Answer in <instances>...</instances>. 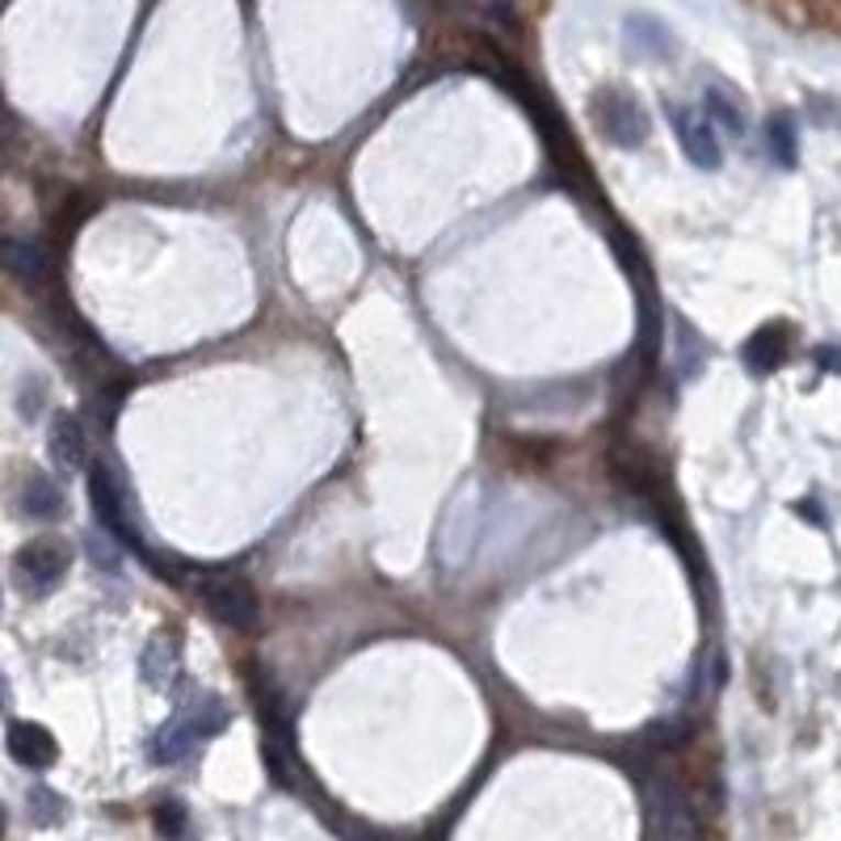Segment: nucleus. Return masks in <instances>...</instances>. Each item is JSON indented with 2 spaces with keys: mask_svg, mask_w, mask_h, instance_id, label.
<instances>
[{
  "mask_svg": "<svg viewBox=\"0 0 841 841\" xmlns=\"http://www.w3.org/2000/svg\"><path fill=\"white\" fill-rule=\"evenodd\" d=\"M68 543H59V539H34V543H25L22 552L13 555V580H18V589L22 594H47L59 585V577L68 573Z\"/></svg>",
  "mask_w": 841,
  "mask_h": 841,
  "instance_id": "f03ea898",
  "label": "nucleus"
},
{
  "mask_svg": "<svg viewBox=\"0 0 841 841\" xmlns=\"http://www.w3.org/2000/svg\"><path fill=\"white\" fill-rule=\"evenodd\" d=\"M47 446H51V458H55V467L59 472H80L85 463H89V442H85V425L76 421L73 412H59L55 421H51V438H47Z\"/></svg>",
  "mask_w": 841,
  "mask_h": 841,
  "instance_id": "6e6552de",
  "label": "nucleus"
},
{
  "mask_svg": "<svg viewBox=\"0 0 841 841\" xmlns=\"http://www.w3.org/2000/svg\"><path fill=\"white\" fill-rule=\"evenodd\" d=\"M594 119L606 131V140L619 147H640L649 140V119L640 114V106L623 93H598L594 101Z\"/></svg>",
  "mask_w": 841,
  "mask_h": 841,
  "instance_id": "423d86ee",
  "label": "nucleus"
},
{
  "mask_svg": "<svg viewBox=\"0 0 841 841\" xmlns=\"http://www.w3.org/2000/svg\"><path fill=\"white\" fill-rule=\"evenodd\" d=\"M770 156H774V165H783V168L795 165V126H792V119L770 122Z\"/></svg>",
  "mask_w": 841,
  "mask_h": 841,
  "instance_id": "dca6fc26",
  "label": "nucleus"
},
{
  "mask_svg": "<svg viewBox=\"0 0 841 841\" xmlns=\"http://www.w3.org/2000/svg\"><path fill=\"white\" fill-rule=\"evenodd\" d=\"M795 509H799V513H804V518H808V522H817V527H820V522H825V518H820V505H808V501H799V505H795Z\"/></svg>",
  "mask_w": 841,
  "mask_h": 841,
  "instance_id": "a211bd4d",
  "label": "nucleus"
},
{
  "mask_svg": "<svg viewBox=\"0 0 841 841\" xmlns=\"http://www.w3.org/2000/svg\"><path fill=\"white\" fill-rule=\"evenodd\" d=\"M627 47L640 59H670L673 34L665 30V22H656L649 13H635V18H627Z\"/></svg>",
  "mask_w": 841,
  "mask_h": 841,
  "instance_id": "9b49d317",
  "label": "nucleus"
},
{
  "mask_svg": "<svg viewBox=\"0 0 841 841\" xmlns=\"http://www.w3.org/2000/svg\"><path fill=\"white\" fill-rule=\"evenodd\" d=\"M9 753H13V762H18V766L47 770V766H55L59 745H55V737H51L43 723L13 720L9 723Z\"/></svg>",
  "mask_w": 841,
  "mask_h": 841,
  "instance_id": "0eeeda50",
  "label": "nucleus"
},
{
  "mask_svg": "<svg viewBox=\"0 0 841 841\" xmlns=\"http://www.w3.org/2000/svg\"><path fill=\"white\" fill-rule=\"evenodd\" d=\"M4 265L22 283H43L51 274V253L38 241H9L4 244Z\"/></svg>",
  "mask_w": 841,
  "mask_h": 841,
  "instance_id": "ddd939ff",
  "label": "nucleus"
},
{
  "mask_svg": "<svg viewBox=\"0 0 841 841\" xmlns=\"http://www.w3.org/2000/svg\"><path fill=\"white\" fill-rule=\"evenodd\" d=\"M156 829H161V838L181 841V833H186V804L165 799V804L156 808Z\"/></svg>",
  "mask_w": 841,
  "mask_h": 841,
  "instance_id": "f3484780",
  "label": "nucleus"
},
{
  "mask_svg": "<svg viewBox=\"0 0 841 841\" xmlns=\"http://www.w3.org/2000/svg\"><path fill=\"white\" fill-rule=\"evenodd\" d=\"M89 497H93L97 522L110 530L114 539H122L126 547L140 552V530H135V518H131V505H126V493H122L119 476L110 467L97 463L93 472H89Z\"/></svg>",
  "mask_w": 841,
  "mask_h": 841,
  "instance_id": "20e7f679",
  "label": "nucleus"
},
{
  "mask_svg": "<svg viewBox=\"0 0 841 841\" xmlns=\"http://www.w3.org/2000/svg\"><path fill=\"white\" fill-rule=\"evenodd\" d=\"M22 513L25 518H43V522H55L64 513V493L55 488V480L47 476H25L22 484Z\"/></svg>",
  "mask_w": 841,
  "mask_h": 841,
  "instance_id": "4468645a",
  "label": "nucleus"
},
{
  "mask_svg": "<svg viewBox=\"0 0 841 841\" xmlns=\"http://www.w3.org/2000/svg\"><path fill=\"white\" fill-rule=\"evenodd\" d=\"M787 324H762L757 333L745 341V366L753 375H774L787 362Z\"/></svg>",
  "mask_w": 841,
  "mask_h": 841,
  "instance_id": "1a4fd4ad",
  "label": "nucleus"
},
{
  "mask_svg": "<svg viewBox=\"0 0 841 841\" xmlns=\"http://www.w3.org/2000/svg\"><path fill=\"white\" fill-rule=\"evenodd\" d=\"M177 644H181L177 635L161 631V635L144 649V677L156 686V690H165L168 682L177 677V670H181V649H177Z\"/></svg>",
  "mask_w": 841,
  "mask_h": 841,
  "instance_id": "f8f14e48",
  "label": "nucleus"
},
{
  "mask_svg": "<svg viewBox=\"0 0 841 841\" xmlns=\"http://www.w3.org/2000/svg\"><path fill=\"white\" fill-rule=\"evenodd\" d=\"M649 841H698L695 804L670 778L649 783Z\"/></svg>",
  "mask_w": 841,
  "mask_h": 841,
  "instance_id": "f257e3e1",
  "label": "nucleus"
},
{
  "mask_svg": "<svg viewBox=\"0 0 841 841\" xmlns=\"http://www.w3.org/2000/svg\"><path fill=\"white\" fill-rule=\"evenodd\" d=\"M670 119H673V135H677V144H682L690 165L698 168L723 165V147H720V135H716V122L707 119L702 110L677 106V110H670Z\"/></svg>",
  "mask_w": 841,
  "mask_h": 841,
  "instance_id": "39448f33",
  "label": "nucleus"
},
{
  "mask_svg": "<svg viewBox=\"0 0 841 841\" xmlns=\"http://www.w3.org/2000/svg\"><path fill=\"white\" fill-rule=\"evenodd\" d=\"M702 114L711 122H720L723 131H732V135H741L745 131V114L737 110V101L728 93H720V89H707L702 93Z\"/></svg>",
  "mask_w": 841,
  "mask_h": 841,
  "instance_id": "2eb2a0df",
  "label": "nucleus"
},
{
  "mask_svg": "<svg viewBox=\"0 0 841 841\" xmlns=\"http://www.w3.org/2000/svg\"><path fill=\"white\" fill-rule=\"evenodd\" d=\"M198 741H202V732H198L190 716L181 711L177 720H168L165 728L152 737V762H156V766H177V762L190 757Z\"/></svg>",
  "mask_w": 841,
  "mask_h": 841,
  "instance_id": "9d476101",
  "label": "nucleus"
},
{
  "mask_svg": "<svg viewBox=\"0 0 841 841\" xmlns=\"http://www.w3.org/2000/svg\"><path fill=\"white\" fill-rule=\"evenodd\" d=\"M202 594V606L215 615L219 623L228 627H257V615H262V601L253 594V585L244 577H232V573H215L198 585Z\"/></svg>",
  "mask_w": 841,
  "mask_h": 841,
  "instance_id": "7ed1b4c3",
  "label": "nucleus"
}]
</instances>
